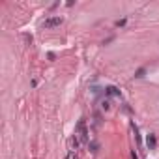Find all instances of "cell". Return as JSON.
Segmentation results:
<instances>
[{
    "mask_svg": "<svg viewBox=\"0 0 159 159\" xmlns=\"http://www.w3.org/2000/svg\"><path fill=\"white\" fill-rule=\"evenodd\" d=\"M146 144H148V150H155V146H157V139H155V135H148L146 137Z\"/></svg>",
    "mask_w": 159,
    "mask_h": 159,
    "instance_id": "obj_5",
    "label": "cell"
},
{
    "mask_svg": "<svg viewBox=\"0 0 159 159\" xmlns=\"http://www.w3.org/2000/svg\"><path fill=\"white\" fill-rule=\"evenodd\" d=\"M135 77H137V79H141V77H144V70H139V71H137V75H135Z\"/></svg>",
    "mask_w": 159,
    "mask_h": 159,
    "instance_id": "obj_7",
    "label": "cell"
},
{
    "mask_svg": "<svg viewBox=\"0 0 159 159\" xmlns=\"http://www.w3.org/2000/svg\"><path fill=\"white\" fill-rule=\"evenodd\" d=\"M75 135L81 139V142L84 144L88 142V129H86V124H84V118H81L79 124H77V127H75Z\"/></svg>",
    "mask_w": 159,
    "mask_h": 159,
    "instance_id": "obj_1",
    "label": "cell"
},
{
    "mask_svg": "<svg viewBox=\"0 0 159 159\" xmlns=\"http://www.w3.org/2000/svg\"><path fill=\"white\" fill-rule=\"evenodd\" d=\"M101 109H103V110H109V109H110V101H109V99H103V101H101Z\"/></svg>",
    "mask_w": 159,
    "mask_h": 159,
    "instance_id": "obj_6",
    "label": "cell"
},
{
    "mask_svg": "<svg viewBox=\"0 0 159 159\" xmlns=\"http://www.w3.org/2000/svg\"><path fill=\"white\" fill-rule=\"evenodd\" d=\"M126 24V19H122V21H116V26H124Z\"/></svg>",
    "mask_w": 159,
    "mask_h": 159,
    "instance_id": "obj_8",
    "label": "cell"
},
{
    "mask_svg": "<svg viewBox=\"0 0 159 159\" xmlns=\"http://www.w3.org/2000/svg\"><path fill=\"white\" fill-rule=\"evenodd\" d=\"M62 19L60 15H51V17H47L43 23H41V26H43V28H54V26H60L62 24Z\"/></svg>",
    "mask_w": 159,
    "mask_h": 159,
    "instance_id": "obj_2",
    "label": "cell"
},
{
    "mask_svg": "<svg viewBox=\"0 0 159 159\" xmlns=\"http://www.w3.org/2000/svg\"><path fill=\"white\" fill-rule=\"evenodd\" d=\"M105 94L109 95V98H118V99L122 98V94H120V90H118V88H116V86H107V88H105Z\"/></svg>",
    "mask_w": 159,
    "mask_h": 159,
    "instance_id": "obj_3",
    "label": "cell"
},
{
    "mask_svg": "<svg viewBox=\"0 0 159 159\" xmlns=\"http://www.w3.org/2000/svg\"><path fill=\"white\" fill-rule=\"evenodd\" d=\"M81 139H79V137L77 135H73L71 137V139H70V152H75V150H79V146H81Z\"/></svg>",
    "mask_w": 159,
    "mask_h": 159,
    "instance_id": "obj_4",
    "label": "cell"
}]
</instances>
